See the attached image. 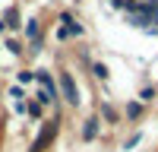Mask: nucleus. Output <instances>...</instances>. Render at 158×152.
<instances>
[{
	"label": "nucleus",
	"mask_w": 158,
	"mask_h": 152,
	"mask_svg": "<svg viewBox=\"0 0 158 152\" xmlns=\"http://www.w3.org/2000/svg\"><path fill=\"white\" fill-rule=\"evenodd\" d=\"M95 76H98V79H108V67H101V63H98V67H95Z\"/></svg>",
	"instance_id": "3"
},
{
	"label": "nucleus",
	"mask_w": 158,
	"mask_h": 152,
	"mask_svg": "<svg viewBox=\"0 0 158 152\" xmlns=\"http://www.w3.org/2000/svg\"><path fill=\"white\" fill-rule=\"evenodd\" d=\"M95 133H98V120H89V124H85V130H82V136H85V139H92Z\"/></svg>",
	"instance_id": "2"
},
{
	"label": "nucleus",
	"mask_w": 158,
	"mask_h": 152,
	"mask_svg": "<svg viewBox=\"0 0 158 152\" xmlns=\"http://www.w3.org/2000/svg\"><path fill=\"white\" fill-rule=\"evenodd\" d=\"M60 86H63V95H67V101H73V105H76V86H73V79H70V73H63L60 76Z\"/></svg>",
	"instance_id": "1"
}]
</instances>
